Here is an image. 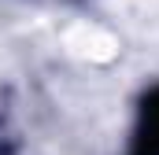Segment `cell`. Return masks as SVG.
I'll list each match as a JSON object with an SVG mask.
<instances>
[{
	"instance_id": "1",
	"label": "cell",
	"mask_w": 159,
	"mask_h": 155,
	"mask_svg": "<svg viewBox=\"0 0 159 155\" xmlns=\"http://www.w3.org/2000/svg\"><path fill=\"white\" fill-rule=\"evenodd\" d=\"M129 155H159V89H152L141 104L133 140H129Z\"/></svg>"
}]
</instances>
